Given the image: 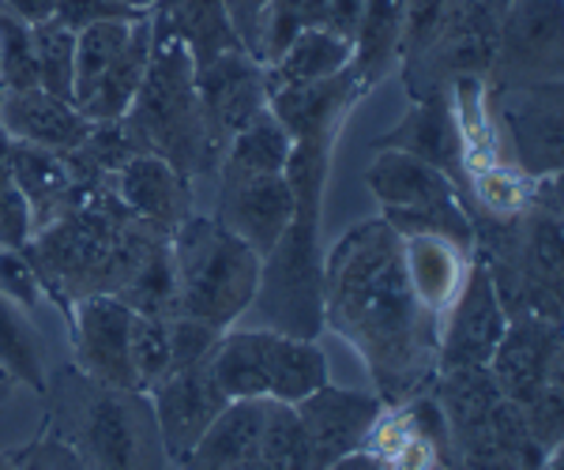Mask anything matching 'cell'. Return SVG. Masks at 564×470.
Listing matches in <instances>:
<instances>
[{
  "label": "cell",
  "instance_id": "cell-8",
  "mask_svg": "<svg viewBox=\"0 0 564 470\" xmlns=\"http://www.w3.org/2000/svg\"><path fill=\"white\" fill-rule=\"evenodd\" d=\"M512 0H448L433 39L399 65L411 102L433 95H448L459 79L489 84L497 65L500 20Z\"/></svg>",
  "mask_w": 564,
  "mask_h": 470
},
{
  "label": "cell",
  "instance_id": "cell-10",
  "mask_svg": "<svg viewBox=\"0 0 564 470\" xmlns=\"http://www.w3.org/2000/svg\"><path fill=\"white\" fill-rule=\"evenodd\" d=\"M564 72V0H512L500 20L497 65L489 90L534 79H561Z\"/></svg>",
  "mask_w": 564,
  "mask_h": 470
},
{
  "label": "cell",
  "instance_id": "cell-38",
  "mask_svg": "<svg viewBox=\"0 0 564 470\" xmlns=\"http://www.w3.org/2000/svg\"><path fill=\"white\" fill-rule=\"evenodd\" d=\"M0 84L4 90L39 87V57H34V23L20 20L0 4Z\"/></svg>",
  "mask_w": 564,
  "mask_h": 470
},
{
  "label": "cell",
  "instance_id": "cell-9",
  "mask_svg": "<svg viewBox=\"0 0 564 470\" xmlns=\"http://www.w3.org/2000/svg\"><path fill=\"white\" fill-rule=\"evenodd\" d=\"M489 121L512 140V162L523 177H561L564 166V79L486 87Z\"/></svg>",
  "mask_w": 564,
  "mask_h": 470
},
{
  "label": "cell",
  "instance_id": "cell-5",
  "mask_svg": "<svg viewBox=\"0 0 564 470\" xmlns=\"http://www.w3.org/2000/svg\"><path fill=\"white\" fill-rule=\"evenodd\" d=\"M121 124L140 155L166 159L193 188L196 181H215L226 140L215 132L212 117L199 102L193 57L159 26H154L148 76Z\"/></svg>",
  "mask_w": 564,
  "mask_h": 470
},
{
  "label": "cell",
  "instance_id": "cell-33",
  "mask_svg": "<svg viewBox=\"0 0 564 470\" xmlns=\"http://www.w3.org/2000/svg\"><path fill=\"white\" fill-rule=\"evenodd\" d=\"M0 373L12 384H23L39 395L45 392V381H50L39 328L31 324L26 309L8 302L4 294H0Z\"/></svg>",
  "mask_w": 564,
  "mask_h": 470
},
{
  "label": "cell",
  "instance_id": "cell-15",
  "mask_svg": "<svg viewBox=\"0 0 564 470\" xmlns=\"http://www.w3.org/2000/svg\"><path fill=\"white\" fill-rule=\"evenodd\" d=\"M65 324L72 336V365L79 373L113 387H135L132 361H129V328H132L129 305H121L117 297L106 294H90L72 305Z\"/></svg>",
  "mask_w": 564,
  "mask_h": 470
},
{
  "label": "cell",
  "instance_id": "cell-39",
  "mask_svg": "<svg viewBox=\"0 0 564 470\" xmlns=\"http://www.w3.org/2000/svg\"><path fill=\"white\" fill-rule=\"evenodd\" d=\"M31 233V219H26V204L12 181V166H8V135L0 129V249H20Z\"/></svg>",
  "mask_w": 564,
  "mask_h": 470
},
{
  "label": "cell",
  "instance_id": "cell-46",
  "mask_svg": "<svg viewBox=\"0 0 564 470\" xmlns=\"http://www.w3.org/2000/svg\"><path fill=\"white\" fill-rule=\"evenodd\" d=\"M361 8H366V0H327L324 31H332V34H339V39L354 42V31H358V20H361Z\"/></svg>",
  "mask_w": 564,
  "mask_h": 470
},
{
  "label": "cell",
  "instance_id": "cell-53",
  "mask_svg": "<svg viewBox=\"0 0 564 470\" xmlns=\"http://www.w3.org/2000/svg\"><path fill=\"white\" fill-rule=\"evenodd\" d=\"M234 470H263L257 459H249V463H241V467H234Z\"/></svg>",
  "mask_w": 564,
  "mask_h": 470
},
{
  "label": "cell",
  "instance_id": "cell-24",
  "mask_svg": "<svg viewBox=\"0 0 564 470\" xmlns=\"http://www.w3.org/2000/svg\"><path fill=\"white\" fill-rule=\"evenodd\" d=\"M263 406L268 400H230L177 470H234L257 459Z\"/></svg>",
  "mask_w": 564,
  "mask_h": 470
},
{
  "label": "cell",
  "instance_id": "cell-14",
  "mask_svg": "<svg viewBox=\"0 0 564 470\" xmlns=\"http://www.w3.org/2000/svg\"><path fill=\"white\" fill-rule=\"evenodd\" d=\"M207 361L170 369V373L148 392L154 422H159L162 448H166V456L174 467L196 448V440L204 437L207 426H212L218 414H223V406L230 403L223 392H218Z\"/></svg>",
  "mask_w": 564,
  "mask_h": 470
},
{
  "label": "cell",
  "instance_id": "cell-31",
  "mask_svg": "<svg viewBox=\"0 0 564 470\" xmlns=\"http://www.w3.org/2000/svg\"><path fill=\"white\" fill-rule=\"evenodd\" d=\"M327 384V358L316 339H290L268 331V400L302 403Z\"/></svg>",
  "mask_w": 564,
  "mask_h": 470
},
{
  "label": "cell",
  "instance_id": "cell-1",
  "mask_svg": "<svg viewBox=\"0 0 564 470\" xmlns=\"http://www.w3.org/2000/svg\"><path fill=\"white\" fill-rule=\"evenodd\" d=\"M324 331L366 361L384 406L433 387L441 316L417 302L403 267V238L384 219L350 226L324 256Z\"/></svg>",
  "mask_w": 564,
  "mask_h": 470
},
{
  "label": "cell",
  "instance_id": "cell-50",
  "mask_svg": "<svg viewBox=\"0 0 564 470\" xmlns=\"http://www.w3.org/2000/svg\"><path fill=\"white\" fill-rule=\"evenodd\" d=\"M15 459H20V448L0 451V470H15Z\"/></svg>",
  "mask_w": 564,
  "mask_h": 470
},
{
  "label": "cell",
  "instance_id": "cell-44",
  "mask_svg": "<svg viewBox=\"0 0 564 470\" xmlns=\"http://www.w3.org/2000/svg\"><path fill=\"white\" fill-rule=\"evenodd\" d=\"M15 470H84V463L76 459V451L68 445H61L50 433H39L31 445L20 448V459H15Z\"/></svg>",
  "mask_w": 564,
  "mask_h": 470
},
{
  "label": "cell",
  "instance_id": "cell-23",
  "mask_svg": "<svg viewBox=\"0 0 564 470\" xmlns=\"http://www.w3.org/2000/svg\"><path fill=\"white\" fill-rule=\"evenodd\" d=\"M151 23L185 45L193 68L212 65L230 50H245L223 0H159L151 8Z\"/></svg>",
  "mask_w": 564,
  "mask_h": 470
},
{
  "label": "cell",
  "instance_id": "cell-36",
  "mask_svg": "<svg viewBox=\"0 0 564 470\" xmlns=\"http://www.w3.org/2000/svg\"><path fill=\"white\" fill-rule=\"evenodd\" d=\"M34 57H39V87L72 102V79H76V31L57 20L34 23Z\"/></svg>",
  "mask_w": 564,
  "mask_h": 470
},
{
  "label": "cell",
  "instance_id": "cell-52",
  "mask_svg": "<svg viewBox=\"0 0 564 470\" xmlns=\"http://www.w3.org/2000/svg\"><path fill=\"white\" fill-rule=\"evenodd\" d=\"M121 4H129V8H140V12H151L159 0H121Z\"/></svg>",
  "mask_w": 564,
  "mask_h": 470
},
{
  "label": "cell",
  "instance_id": "cell-19",
  "mask_svg": "<svg viewBox=\"0 0 564 470\" xmlns=\"http://www.w3.org/2000/svg\"><path fill=\"white\" fill-rule=\"evenodd\" d=\"M196 90L215 132L226 143H230L234 132L257 121L271 102L268 68L245 50H230L223 57H215L212 65L196 68Z\"/></svg>",
  "mask_w": 564,
  "mask_h": 470
},
{
  "label": "cell",
  "instance_id": "cell-43",
  "mask_svg": "<svg viewBox=\"0 0 564 470\" xmlns=\"http://www.w3.org/2000/svg\"><path fill=\"white\" fill-rule=\"evenodd\" d=\"M444 4L448 0H403V57H399V65L406 57H414L433 39L436 23L444 15Z\"/></svg>",
  "mask_w": 564,
  "mask_h": 470
},
{
  "label": "cell",
  "instance_id": "cell-41",
  "mask_svg": "<svg viewBox=\"0 0 564 470\" xmlns=\"http://www.w3.org/2000/svg\"><path fill=\"white\" fill-rule=\"evenodd\" d=\"M140 15H148V12L121 4V0H57L50 20H57L61 26H68V31L79 34V31H87V26L129 23V20H140Z\"/></svg>",
  "mask_w": 564,
  "mask_h": 470
},
{
  "label": "cell",
  "instance_id": "cell-18",
  "mask_svg": "<svg viewBox=\"0 0 564 470\" xmlns=\"http://www.w3.org/2000/svg\"><path fill=\"white\" fill-rule=\"evenodd\" d=\"M215 219L263 260L294 219V193L282 174L218 181Z\"/></svg>",
  "mask_w": 564,
  "mask_h": 470
},
{
  "label": "cell",
  "instance_id": "cell-40",
  "mask_svg": "<svg viewBox=\"0 0 564 470\" xmlns=\"http://www.w3.org/2000/svg\"><path fill=\"white\" fill-rule=\"evenodd\" d=\"M166 328H170V361H174V369L207 361L218 336H223V328H212V324L193 320V316H166Z\"/></svg>",
  "mask_w": 564,
  "mask_h": 470
},
{
  "label": "cell",
  "instance_id": "cell-42",
  "mask_svg": "<svg viewBox=\"0 0 564 470\" xmlns=\"http://www.w3.org/2000/svg\"><path fill=\"white\" fill-rule=\"evenodd\" d=\"M0 294L26 313L45 302V291L39 275H34L31 260L23 256V249H0Z\"/></svg>",
  "mask_w": 564,
  "mask_h": 470
},
{
  "label": "cell",
  "instance_id": "cell-17",
  "mask_svg": "<svg viewBox=\"0 0 564 470\" xmlns=\"http://www.w3.org/2000/svg\"><path fill=\"white\" fill-rule=\"evenodd\" d=\"M361 98H366V90L358 87V76L347 65L343 72H335V76L316 79V84L271 90L268 106L294 143H324V147H335L343 124H347L350 110Z\"/></svg>",
  "mask_w": 564,
  "mask_h": 470
},
{
  "label": "cell",
  "instance_id": "cell-4",
  "mask_svg": "<svg viewBox=\"0 0 564 470\" xmlns=\"http://www.w3.org/2000/svg\"><path fill=\"white\" fill-rule=\"evenodd\" d=\"M475 256L494 278L508 320H557L564 309V222L561 177H542L523 211L497 219L475 215Z\"/></svg>",
  "mask_w": 564,
  "mask_h": 470
},
{
  "label": "cell",
  "instance_id": "cell-27",
  "mask_svg": "<svg viewBox=\"0 0 564 470\" xmlns=\"http://www.w3.org/2000/svg\"><path fill=\"white\" fill-rule=\"evenodd\" d=\"M399 57H403V0H366L350 57L358 87L369 95L377 84H384L388 72L399 68Z\"/></svg>",
  "mask_w": 564,
  "mask_h": 470
},
{
  "label": "cell",
  "instance_id": "cell-28",
  "mask_svg": "<svg viewBox=\"0 0 564 470\" xmlns=\"http://www.w3.org/2000/svg\"><path fill=\"white\" fill-rule=\"evenodd\" d=\"M151 45H154V26H151V12H148L132 23L121 53L113 57V65L106 68L102 84H98V90L90 95V102L84 106L87 121H121V117L129 113L132 98L140 95L143 76H148Z\"/></svg>",
  "mask_w": 564,
  "mask_h": 470
},
{
  "label": "cell",
  "instance_id": "cell-30",
  "mask_svg": "<svg viewBox=\"0 0 564 470\" xmlns=\"http://www.w3.org/2000/svg\"><path fill=\"white\" fill-rule=\"evenodd\" d=\"M290 147H294V140H290L286 129L279 124V117L271 113V106H268L257 121L230 135V143H226V151H223V162H218L215 181H245V177L282 174Z\"/></svg>",
  "mask_w": 564,
  "mask_h": 470
},
{
  "label": "cell",
  "instance_id": "cell-34",
  "mask_svg": "<svg viewBox=\"0 0 564 470\" xmlns=\"http://www.w3.org/2000/svg\"><path fill=\"white\" fill-rule=\"evenodd\" d=\"M257 463L263 470H313L308 440H305V429H302V422H297L294 406L275 403V400H268V406H263Z\"/></svg>",
  "mask_w": 564,
  "mask_h": 470
},
{
  "label": "cell",
  "instance_id": "cell-47",
  "mask_svg": "<svg viewBox=\"0 0 564 470\" xmlns=\"http://www.w3.org/2000/svg\"><path fill=\"white\" fill-rule=\"evenodd\" d=\"M0 4L26 23H45L53 15V4H57V0H0Z\"/></svg>",
  "mask_w": 564,
  "mask_h": 470
},
{
  "label": "cell",
  "instance_id": "cell-49",
  "mask_svg": "<svg viewBox=\"0 0 564 470\" xmlns=\"http://www.w3.org/2000/svg\"><path fill=\"white\" fill-rule=\"evenodd\" d=\"M564 448H557V451H550V456H545V463L539 467V470H564V456H561Z\"/></svg>",
  "mask_w": 564,
  "mask_h": 470
},
{
  "label": "cell",
  "instance_id": "cell-3",
  "mask_svg": "<svg viewBox=\"0 0 564 470\" xmlns=\"http://www.w3.org/2000/svg\"><path fill=\"white\" fill-rule=\"evenodd\" d=\"M42 429L76 451L84 470H177L159 437L148 392L90 381L76 365L50 373Z\"/></svg>",
  "mask_w": 564,
  "mask_h": 470
},
{
  "label": "cell",
  "instance_id": "cell-6",
  "mask_svg": "<svg viewBox=\"0 0 564 470\" xmlns=\"http://www.w3.org/2000/svg\"><path fill=\"white\" fill-rule=\"evenodd\" d=\"M170 256H174L177 316H193L226 331L249 313L260 256L215 215H188L170 233Z\"/></svg>",
  "mask_w": 564,
  "mask_h": 470
},
{
  "label": "cell",
  "instance_id": "cell-29",
  "mask_svg": "<svg viewBox=\"0 0 564 470\" xmlns=\"http://www.w3.org/2000/svg\"><path fill=\"white\" fill-rule=\"evenodd\" d=\"M207 365L226 400H268V328H226Z\"/></svg>",
  "mask_w": 564,
  "mask_h": 470
},
{
  "label": "cell",
  "instance_id": "cell-22",
  "mask_svg": "<svg viewBox=\"0 0 564 470\" xmlns=\"http://www.w3.org/2000/svg\"><path fill=\"white\" fill-rule=\"evenodd\" d=\"M113 193L132 215L159 230L174 233L188 215H196V193L185 177L159 155H135L113 177Z\"/></svg>",
  "mask_w": 564,
  "mask_h": 470
},
{
  "label": "cell",
  "instance_id": "cell-32",
  "mask_svg": "<svg viewBox=\"0 0 564 470\" xmlns=\"http://www.w3.org/2000/svg\"><path fill=\"white\" fill-rule=\"evenodd\" d=\"M354 57V42L339 39L332 31H302L294 42L286 45V53L268 65V87H297V84H316V79H327L335 72H343Z\"/></svg>",
  "mask_w": 564,
  "mask_h": 470
},
{
  "label": "cell",
  "instance_id": "cell-16",
  "mask_svg": "<svg viewBox=\"0 0 564 470\" xmlns=\"http://www.w3.org/2000/svg\"><path fill=\"white\" fill-rule=\"evenodd\" d=\"M372 151H403V155L441 170L452 181V188H456L463 211H467V151H463L456 110H452V90L411 102V110H406V117L395 129L372 140Z\"/></svg>",
  "mask_w": 564,
  "mask_h": 470
},
{
  "label": "cell",
  "instance_id": "cell-2",
  "mask_svg": "<svg viewBox=\"0 0 564 470\" xmlns=\"http://www.w3.org/2000/svg\"><path fill=\"white\" fill-rule=\"evenodd\" d=\"M166 245V230L132 215L113 185H98L61 219L26 233L20 249L39 275L45 302L68 316L79 297H117Z\"/></svg>",
  "mask_w": 564,
  "mask_h": 470
},
{
  "label": "cell",
  "instance_id": "cell-26",
  "mask_svg": "<svg viewBox=\"0 0 564 470\" xmlns=\"http://www.w3.org/2000/svg\"><path fill=\"white\" fill-rule=\"evenodd\" d=\"M403 267L417 302L430 313L444 316L467 278L470 252L444 238H403Z\"/></svg>",
  "mask_w": 564,
  "mask_h": 470
},
{
  "label": "cell",
  "instance_id": "cell-21",
  "mask_svg": "<svg viewBox=\"0 0 564 470\" xmlns=\"http://www.w3.org/2000/svg\"><path fill=\"white\" fill-rule=\"evenodd\" d=\"M87 113L79 110L68 98H57L42 87L31 90H4L0 95V129L8 140H23L34 147H50V151H76L90 132Z\"/></svg>",
  "mask_w": 564,
  "mask_h": 470
},
{
  "label": "cell",
  "instance_id": "cell-11",
  "mask_svg": "<svg viewBox=\"0 0 564 470\" xmlns=\"http://www.w3.org/2000/svg\"><path fill=\"white\" fill-rule=\"evenodd\" d=\"M486 369L505 400L534 403L550 384H564V328L539 316L508 320Z\"/></svg>",
  "mask_w": 564,
  "mask_h": 470
},
{
  "label": "cell",
  "instance_id": "cell-35",
  "mask_svg": "<svg viewBox=\"0 0 564 470\" xmlns=\"http://www.w3.org/2000/svg\"><path fill=\"white\" fill-rule=\"evenodd\" d=\"M132 23H98L76 34V79H72V102L84 110L90 95L102 84L106 68L113 65V57L121 53L124 39H129Z\"/></svg>",
  "mask_w": 564,
  "mask_h": 470
},
{
  "label": "cell",
  "instance_id": "cell-20",
  "mask_svg": "<svg viewBox=\"0 0 564 470\" xmlns=\"http://www.w3.org/2000/svg\"><path fill=\"white\" fill-rule=\"evenodd\" d=\"M8 166H12V181L26 204L31 233L50 226L53 219H61V215L84 200L90 188H98V185H84L76 177L68 155L50 147H34V143L23 140H8Z\"/></svg>",
  "mask_w": 564,
  "mask_h": 470
},
{
  "label": "cell",
  "instance_id": "cell-45",
  "mask_svg": "<svg viewBox=\"0 0 564 470\" xmlns=\"http://www.w3.org/2000/svg\"><path fill=\"white\" fill-rule=\"evenodd\" d=\"M223 4H226V15H230L234 31H238V39L245 45V53H252L257 31H260V15H263V8H268V0H223Z\"/></svg>",
  "mask_w": 564,
  "mask_h": 470
},
{
  "label": "cell",
  "instance_id": "cell-12",
  "mask_svg": "<svg viewBox=\"0 0 564 470\" xmlns=\"http://www.w3.org/2000/svg\"><path fill=\"white\" fill-rule=\"evenodd\" d=\"M508 328V316L500 309L494 278L481 267V260L470 252V267L463 278L456 302L441 316V354H436V373L448 369H478L489 365L500 336Z\"/></svg>",
  "mask_w": 564,
  "mask_h": 470
},
{
  "label": "cell",
  "instance_id": "cell-37",
  "mask_svg": "<svg viewBox=\"0 0 564 470\" xmlns=\"http://www.w3.org/2000/svg\"><path fill=\"white\" fill-rule=\"evenodd\" d=\"M129 361H132V376L140 392H151L162 376L174 369L170 361V328L166 316H148V313H132V328H129Z\"/></svg>",
  "mask_w": 564,
  "mask_h": 470
},
{
  "label": "cell",
  "instance_id": "cell-25",
  "mask_svg": "<svg viewBox=\"0 0 564 470\" xmlns=\"http://www.w3.org/2000/svg\"><path fill=\"white\" fill-rule=\"evenodd\" d=\"M366 185L380 207H441L459 204L452 181L403 151H377L366 170Z\"/></svg>",
  "mask_w": 564,
  "mask_h": 470
},
{
  "label": "cell",
  "instance_id": "cell-13",
  "mask_svg": "<svg viewBox=\"0 0 564 470\" xmlns=\"http://www.w3.org/2000/svg\"><path fill=\"white\" fill-rule=\"evenodd\" d=\"M384 411L388 406L377 392H350V387H335L332 381L305 395L302 403H294V414L308 440L313 470H327L343 456L366 448L369 433L377 429Z\"/></svg>",
  "mask_w": 564,
  "mask_h": 470
},
{
  "label": "cell",
  "instance_id": "cell-7",
  "mask_svg": "<svg viewBox=\"0 0 564 470\" xmlns=\"http://www.w3.org/2000/svg\"><path fill=\"white\" fill-rule=\"evenodd\" d=\"M324 207L294 204V219L275 249L260 260L257 294L249 309L263 328L290 339L324 336Z\"/></svg>",
  "mask_w": 564,
  "mask_h": 470
},
{
  "label": "cell",
  "instance_id": "cell-48",
  "mask_svg": "<svg viewBox=\"0 0 564 470\" xmlns=\"http://www.w3.org/2000/svg\"><path fill=\"white\" fill-rule=\"evenodd\" d=\"M327 470H388V467L380 463V456H372L369 448H358V451H350V456H343L339 463H332Z\"/></svg>",
  "mask_w": 564,
  "mask_h": 470
},
{
  "label": "cell",
  "instance_id": "cell-51",
  "mask_svg": "<svg viewBox=\"0 0 564 470\" xmlns=\"http://www.w3.org/2000/svg\"><path fill=\"white\" fill-rule=\"evenodd\" d=\"M12 381H8V376L4 373H0V403H8V400H12Z\"/></svg>",
  "mask_w": 564,
  "mask_h": 470
}]
</instances>
